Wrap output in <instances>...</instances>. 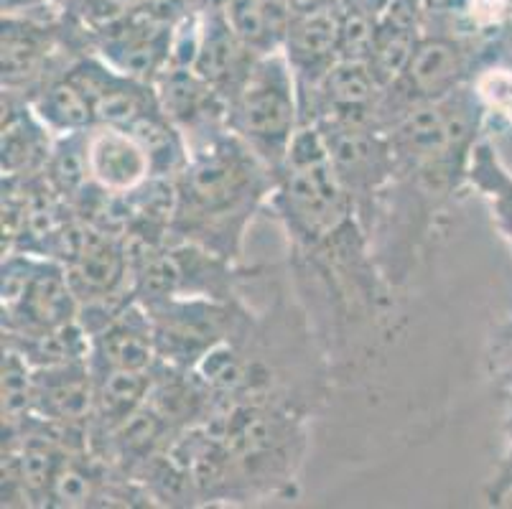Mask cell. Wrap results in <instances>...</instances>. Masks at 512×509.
Masks as SVG:
<instances>
[{
  "label": "cell",
  "mask_w": 512,
  "mask_h": 509,
  "mask_svg": "<svg viewBox=\"0 0 512 509\" xmlns=\"http://www.w3.org/2000/svg\"><path fill=\"white\" fill-rule=\"evenodd\" d=\"M174 181L171 240L194 242L232 263L253 214L273 194L276 174L225 130L189 148V163Z\"/></svg>",
  "instance_id": "obj_1"
},
{
  "label": "cell",
  "mask_w": 512,
  "mask_h": 509,
  "mask_svg": "<svg viewBox=\"0 0 512 509\" xmlns=\"http://www.w3.org/2000/svg\"><path fill=\"white\" fill-rule=\"evenodd\" d=\"M57 39L54 31L34 18L3 16V95L29 100L41 82L51 77Z\"/></svg>",
  "instance_id": "obj_9"
},
{
  "label": "cell",
  "mask_w": 512,
  "mask_h": 509,
  "mask_svg": "<svg viewBox=\"0 0 512 509\" xmlns=\"http://www.w3.org/2000/svg\"><path fill=\"white\" fill-rule=\"evenodd\" d=\"M92 370L151 372L158 364L153 321L136 298L90 334Z\"/></svg>",
  "instance_id": "obj_8"
},
{
  "label": "cell",
  "mask_w": 512,
  "mask_h": 509,
  "mask_svg": "<svg viewBox=\"0 0 512 509\" xmlns=\"http://www.w3.org/2000/svg\"><path fill=\"white\" fill-rule=\"evenodd\" d=\"M467 181L474 189L482 191L492 214H495L497 227L512 242V174L497 156V148L487 138H482L474 146Z\"/></svg>",
  "instance_id": "obj_17"
},
{
  "label": "cell",
  "mask_w": 512,
  "mask_h": 509,
  "mask_svg": "<svg viewBox=\"0 0 512 509\" xmlns=\"http://www.w3.org/2000/svg\"><path fill=\"white\" fill-rule=\"evenodd\" d=\"M512 494V395H510V410L505 415V448H502V456L497 461V469L492 474L490 484L484 489V497L487 502L495 507L502 504Z\"/></svg>",
  "instance_id": "obj_20"
},
{
  "label": "cell",
  "mask_w": 512,
  "mask_h": 509,
  "mask_svg": "<svg viewBox=\"0 0 512 509\" xmlns=\"http://www.w3.org/2000/svg\"><path fill=\"white\" fill-rule=\"evenodd\" d=\"M260 54H255L227 23L225 11H217L199 26L197 56L192 69L230 105L245 79L253 72Z\"/></svg>",
  "instance_id": "obj_11"
},
{
  "label": "cell",
  "mask_w": 512,
  "mask_h": 509,
  "mask_svg": "<svg viewBox=\"0 0 512 509\" xmlns=\"http://www.w3.org/2000/svg\"><path fill=\"white\" fill-rule=\"evenodd\" d=\"M90 181L110 194H130L153 176L151 158L141 140L125 128L95 125L87 133Z\"/></svg>",
  "instance_id": "obj_12"
},
{
  "label": "cell",
  "mask_w": 512,
  "mask_h": 509,
  "mask_svg": "<svg viewBox=\"0 0 512 509\" xmlns=\"http://www.w3.org/2000/svg\"><path fill=\"white\" fill-rule=\"evenodd\" d=\"M79 298L62 263L41 258L16 303L3 308V336L31 339L79 321Z\"/></svg>",
  "instance_id": "obj_5"
},
{
  "label": "cell",
  "mask_w": 512,
  "mask_h": 509,
  "mask_svg": "<svg viewBox=\"0 0 512 509\" xmlns=\"http://www.w3.org/2000/svg\"><path fill=\"white\" fill-rule=\"evenodd\" d=\"M418 41L421 36H418L416 8L411 0H390L377 23L375 41L367 56V67L383 90L403 77L416 54Z\"/></svg>",
  "instance_id": "obj_14"
},
{
  "label": "cell",
  "mask_w": 512,
  "mask_h": 509,
  "mask_svg": "<svg viewBox=\"0 0 512 509\" xmlns=\"http://www.w3.org/2000/svg\"><path fill=\"white\" fill-rule=\"evenodd\" d=\"M26 102L36 112V118L57 138L59 135L85 133V130H92L97 125L90 97L69 77L67 69L51 74L46 82H41L39 90Z\"/></svg>",
  "instance_id": "obj_15"
},
{
  "label": "cell",
  "mask_w": 512,
  "mask_h": 509,
  "mask_svg": "<svg viewBox=\"0 0 512 509\" xmlns=\"http://www.w3.org/2000/svg\"><path fill=\"white\" fill-rule=\"evenodd\" d=\"M141 6V0H82V16L95 23V28H105L120 21Z\"/></svg>",
  "instance_id": "obj_21"
},
{
  "label": "cell",
  "mask_w": 512,
  "mask_h": 509,
  "mask_svg": "<svg viewBox=\"0 0 512 509\" xmlns=\"http://www.w3.org/2000/svg\"><path fill=\"white\" fill-rule=\"evenodd\" d=\"M57 135L51 133L23 97L3 95V179L44 174Z\"/></svg>",
  "instance_id": "obj_13"
},
{
  "label": "cell",
  "mask_w": 512,
  "mask_h": 509,
  "mask_svg": "<svg viewBox=\"0 0 512 509\" xmlns=\"http://www.w3.org/2000/svg\"><path fill=\"white\" fill-rule=\"evenodd\" d=\"M44 0H3V13L6 16H21L26 11H34Z\"/></svg>",
  "instance_id": "obj_23"
},
{
  "label": "cell",
  "mask_w": 512,
  "mask_h": 509,
  "mask_svg": "<svg viewBox=\"0 0 512 509\" xmlns=\"http://www.w3.org/2000/svg\"><path fill=\"white\" fill-rule=\"evenodd\" d=\"M34 415V364L3 342V428L21 426Z\"/></svg>",
  "instance_id": "obj_18"
},
{
  "label": "cell",
  "mask_w": 512,
  "mask_h": 509,
  "mask_svg": "<svg viewBox=\"0 0 512 509\" xmlns=\"http://www.w3.org/2000/svg\"><path fill=\"white\" fill-rule=\"evenodd\" d=\"M283 54L291 64L299 95L314 90L321 77L339 62V13L332 3L291 11L283 39Z\"/></svg>",
  "instance_id": "obj_7"
},
{
  "label": "cell",
  "mask_w": 512,
  "mask_h": 509,
  "mask_svg": "<svg viewBox=\"0 0 512 509\" xmlns=\"http://www.w3.org/2000/svg\"><path fill=\"white\" fill-rule=\"evenodd\" d=\"M271 202L293 242L309 252L360 224L314 123H304L293 135Z\"/></svg>",
  "instance_id": "obj_2"
},
{
  "label": "cell",
  "mask_w": 512,
  "mask_h": 509,
  "mask_svg": "<svg viewBox=\"0 0 512 509\" xmlns=\"http://www.w3.org/2000/svg\"><path fill=\"white\" fill-rule=\"evenodd\" d=\"M67 74L85 90L95 110L97 125L130 130L143 118L161 110L156 87L118 72L102 56H82L67 64Z\"/></svg>",
  "instance_id": "obj_6"
},
{
  "label": "cell",
  "mask_w": 512,
  "mask_h": 509,
  "mask_svg": "<svg viewBox=\"0 0 512 509\" xmlns=\"http://www.w3.org/2000/svg\"><path fill=\"white\" fill-rule=\"evenodd\" d=\"M288 3H291V11H301V8L321 6V3H327V0H288Z\"/></svg>",
  "instance_id": "obj_24"
},
{
  "label": "cell",
  "mask_w": 512,
  "mask_h": 509,
  "mask_svg": "<svg viewBox=\"0 0 512 509\" xmlns=\"http://www.w3.org/2000/svg\"><path fill=\"white\" fill-rule=\"evenodd\" d=\"M34 415L90 433L95 415V375L90 362L34 367Z\"/></svg>",
  "instance_id": "obj_10"
},
{
  "label": "cell",
  "mask_w": 512,
  "mask_h": 509,
  "mask_svg": "<svg viewBox=\"0 0 512 509\" xmlns=\"http://www.w3.org/2000/svg\"><path fill=\"white\" fill-rule=\"evenodd\" d=\"M497 352L505 354V357H497V362H500L502 372H507V385H510V395H512V326L507 329V334H502V342Z\"/></svg>",
  "instance_id": "obj_22"
},
{
  "label": "cell",
  "mask_w": 512,
  "mask_h": 509,
  "mask_svg": "<svg viewBox=\"0 0 512 509\" xmlns=\"http://www.w3.org/2000/svg\"><path fill=\"white\" fill-rule=\"evenodd\" d=\"M472 87L484 112L512 128V67L510 64H484L474 72Z\"/></svg>",
  "instance_id": "obj_19"
},
{
  "label": "cell",
  "mask_w": 512,
  "mask_h": 509,
  "mask_svg": "<svg viewBox=\"0 0 512 509\" xmlns=\"http://www.w3.org/2000/svg\"><path fill=\"white\" fill-rule=\"evenodd\" d=\"M329 161L339 181L355 204V214L365 235H372L377 207L385 189L393 181V148L385 130L375 125L342 123V120H316Z\"/></svg>",
  "instance_id": "obj_4"
},
{
  "label": "cell",
  "mask_w": 512,
  "mask_h": 509,
  "mask_svg": "<svg viewBox=\"0 0 512 509\" xmlns=\"http://www.w3.org/2000/svg\"><path fill=\"white\" fill-rule=\"evenodd\" d=\"M301 120L299 82L286 54L260 56L227 112V128L278 174Z\"/></svg>",
  "instance_id": "obj_3"
},
{
  "label": "cell",
  "mask_w": 512,
  "mask_h": 509,
  "mask_svg": "<svg viewBox=\"0 0 512 509\" xmlns=\"http://www.w3.org/2000/svg\"><path fill=\"white\" fill-rule=\"evenodd\" d=\"M225 18L255 54L283 49L291 3L288 0H225Z\"/></svg>",
  "instance_id": "obj_16"
}]
</instances>
